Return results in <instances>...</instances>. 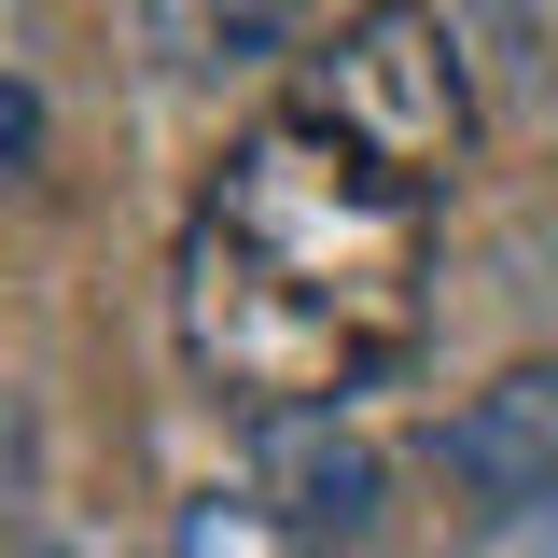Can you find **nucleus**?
Listing matches in <instances>:
<instances>
[{
    "mask_svg": "<svg viewBox=\"0 0 558 558\" xmlns=\"http://www.w3.org/2000/svg\"><path fill=\"white\" fill-rule=\"evenodd\" d=\"M447 558H558V517H475Z\"/></svg>",
    "mask_w": 558,
    "mask_h": 558,
    "instance_id": "nucleus-7",
    "label": "nucleus"
},
{
    "mask_svg": "<svg viewBox=\"0 0 558 558\" xmlns=\"http://www.w3.org/2000/svg\"><path fill=\"white\" fill-rule=\"evenodd\" d=\"M307 126H336L349 154H377L391 182H447L461 154H475V98H461V43H447V14H418V0H363L336 43L307 57V98H293Z\"/></svg>",
    "mask_w": 558,
    "mask_h": 558,
    "instance_id": "nucleus-2",
    "label": "nucleus"
},
{
    "mask_svg": "<svg viewBox=\"0 0 558 558\" xmlns=\"http://www.w3.org/2000/svg\"><path fill=\"white\" fill-rule=\"evenodd\" d=\"M433 336V196L266 112L182 223V349L252 418H349Z\"/></svg>",
    "mask_w": 558,
    "mask_h": 558,
    "instance_id": "nucleus-1",
    "label": "nucleus"
},
{
    "mask_svg": "<svg viewBox=\"0 0 558 558\" xmlns=\"http://www.w3.org/2000/svg\"><path fill=\"white\" fill-rule=\"evenodd\" d=\"M28 558H70V545H28Z\"/></svg>",
    "mask_w": 558,
    "mask_h": 558,
    "instance_id": "nucleus-8",
    "label": "nucleus"
},
{
    "mask_svg": "<svg viewBox=\"0 0 558 558\" xmlns=\"http://www.w3.org/2000/svg\"><path fill=\"white\" fill-rule=\"evenodd\" d=\"M252 502H266L279 531H293V545H363V531H377V502H391V461H377V447H363V433H349V418H252Z\"/></svg>",
    "mask_w": 558,
    "mask_h": 558,
    "instance_id": "nucleus-3",
    "label": "nucleus"
},
{
    "mask_svg": "<svg viewBox=\"0 0 558 558\" xmlns=\"http://www.w3.org/2000/svg\"><path fill=\"white\" fill-rule=\"evenodd\" d=\"M307 43V0H140V57L168 84H252Z\"/></svg>",
    "mask_w": 558,
    "mask_h": 558,
    "instance_id": "nucleus-5",
    "label": "nucleus"
},
{
    "mask_svg": "<svg viewBox=\"0 0 558 558\" xmlns=\"http://www.w3.org/2000/svg\"><path fill=\"white\" fill-rule=\"evenodd\" d=\"M433 461L447 488H475V517H558V363H502L433 433Z\"/></svg>",
    "mask_w": 558,
    "mask_h": 558,
    "instance_id": "nucleus-4",
    "label": "nucleus"
},
{
    "mask_svg": "<svg viewBox=\"0 0 558 558\" xmlns=\"http://www.w3.org/2000/svg\"><path fill=\"white\" fill-rule=\"evenodd\" d=\"M182 558H322V545H293L252 488H196L182 502Z\"/></svg>",
    "mask_w": 558,
    "mask_h": 558,
    "instance_id": "nucleus-6",
    "label": "nucleus"
}]
</instances>
